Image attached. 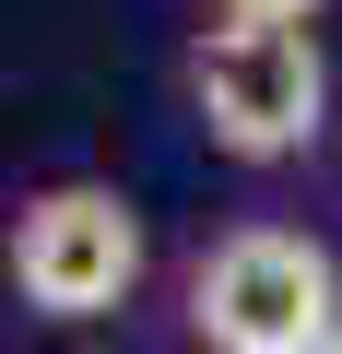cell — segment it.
<instances>
[{"instance_id":"1","label":"cell","mask_w":342,"mask_h":354,"mask_svg":"<svg viewBox=\"0 0 342 354\" xmlns=\"http://www.w3.org/2000/svg\"><path fill=\"white\" fill-rule=\"evenodd\" d=\"M178 83H189L201 142L236 153V165H295L330 130V59H319L307 24H201Z\"/></svg>"},{"instance_id":"2","label":"cell","mask_w":342,"mask_h":354,"mask_svg":"<svg viewBox=\"0 0 342 354\" xmlns=\"http://www.w3.org/2000/svg\"><path fill=\"white\" fill-rule=\"evenodd\" d=\"M342 330V260L307 225H225L189 260V342L201 354H319Z\"/></svg>"},{"instance_id":"3","label":"cell","mask_w":342,"mask_h":354,"mask_svg":"<svg viewBox=\"0 0 342 354\" xmlns=\"http://www.w3.org/2000/svg\"><path fill=\"white\" fill-rule=\"evenodd\" d=\"M142 213L130 189H106V177H59V189H24L12 201V236H0V272H12V295L59 330L83 319H118L142 295Z\"/></svg>"},{"instance_id":"4","label":"cell","mask_w":342,"mask_h":354,"mask_svg":"<svg viewBox=\"0 0 342 354\" xmlns=\"http://www.w3.org/2000/svg\"><path fill=\"white\" fill-rule=\"evenodd\" d=\"M213 12H225V24H319L330 0H213Z\"/></svg>"},{"instance_id":"5","label":"cell","mask_w":342,"mask_h":354,"mask_svg":"<svg viewBox=\"0 0 342 354\" xmlns=\"http://www.w3.org/2000/svg\"><path fill=\"white\" fill-rule=\"evenodd\" d=\"M319 354H342V330H330V342H319Z\"/></svg>"}]
</instances>
